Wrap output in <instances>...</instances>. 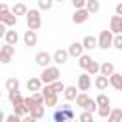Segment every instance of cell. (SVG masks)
Listing matches in <instances>:
<instances>
[{
	"mask_svg": "<svg viewBox=\"0 0 122 122\" xmlns=\"http://www.w3.org/2000/svg\"><path fill=\"white\" fill-rule=\"evenodd\" d=\"M111 30H112V34H122V15L111 17Z\"/></svg>",
	"mask_w": 122,
	"mask_h": 122,
	"instance_id": "10",
	"label": "cell"
},
{
	"mask_svg": "<svg viewBox=\"0 0 122 122\" xmlns=\"http://www.w3.org/2000/svg\"><path fill=\"white\" fill-rule=\"evenodd\" d=\"M4 86H6L8 92H15V90H19V80L17 78H8Z\"/></svg>",
	"mask_w": 122,
	"mask_h": 122,
	"instance_id": "25",
	"label": "cell"
},
{
	"mask_svg": "<svg viewBox=\"0 0 122 122\" xmlns=\"http://www.w3.org/2000/svg\"><path fill=\"white\" fill-rule=\"evenodd\" d=\"M111 111H112V109H111V105H107V107H99V109H97V112H99V116H101V118H107V116L111 114Z\"/></svg>",
	"mask_w": 122,
	"mask_h": 122,
	"instance_id": "36",
	"label": "cell"
},
{
	"mask_svg": "<svg viewBox=\"0 0 122 122\" xmlns=\"http://www.w3.org/2000/svg\"><path fill=\"white\" fill-rule=\"evenodd\" d=\"M107 122H122V109H112L107 116Z\"/></svg>",
	"mask_w": 122,
	"mask_h": 122,
	"instance_id": "23",
	"label": "cell"
},
{
	"mask_svg": "<svg viewBox=\"0 0 122 122\" xmlns=\"http://www.w3.org/2000/svg\"><path fill=\"white\" fill-rule=\"evenodd\" d=\"M69 55H72V57L84 55V44H82V42H72V44L69 46Z\"/></svg>",
	"mask_w": 122,
	"mask_h": 122,
	"instance_id": "11",
	"label": "cell"
},
{
	"mask_svg": "<svg viewBox=\"0 0 122 122\" xmlns=\"http://www.w3.org/2000/svg\"><path fill=\"white\" fill-rule=\"evenodd\" d=\"M116 15H122V2L116 4Z\"/></svg>",
	"mask_w": 122,
	"mask_h": 122,
	"instance_id": "44",
	"label": "cell"
},
{
	"mask_svg": "<svg viewBox=\"0 0 122 122\" xmlns=\"http://www.w3.org/2000/svg\"><path fill=\"white\" fill-rule=\"evenodd\" d=\"M107 86H111V82H109V76H103V74H99V76L95 78V88H97V90H107Z\"/></svg>",
	"mask_w": 122,
	"mask_h": 122,
	"instance_id": "18",
	"label": "cell"
},
{
	"mask_svg": "<svg viewBox=\"0 0 122 122\" xmlns=\"http://www.w3.org/2000/svg\"><path fill=\"white\" fill-rule=\"evenodd\" d=\"M23 122H38V118H34V116L29 112V114H25V116H23Z\"/></svg>",
	"mask_w": 122,
	"mask_h": 122,
	"instance_id": "42",
	"label": "cell"
},
{
	"mask_svg": "<svg viewBox=\"0 0 122 122\" xmlns=\"http://www.w3.org/2000/svg\"><path fill=\"white\" fill-rule=\"evenodd\" d=\"M51 88H53V90H55L57 93H61V92H65V88H67V86H65V84H63L61 80H55V82L51 84Z\"/></svg>",
	"mask_w": 122,
	"mask_h": 122,
	"instance_id": "37",
	"label": "cell"
},
{
	"mask_svg": "<svg viewBox=\"0 0 122 122\" xmlns=\"http://www.w3.org/2000/svg\"><path fill=\"white\" fill-rule=\"evenodd\" d=\"M90 86H92V74L82 72V74L78 76V90H80V92H88Z\"/></svg>",
	"mask_w": 122,
	"mask_h": 122,
	"instance_id": "8",
	"label": "cell"
},
{
	"mask_svg": "<svg viewBox=\"0 0 122 122\" xmlns=\"http://www.w3.org/2000/svg\"><path fill=\"white\" fill-rule=\"evenodd\" d=\"M11 13H15V15L19 17V15H27V13H29V10H27V6H25V4H21V2H19V4H13Z\"/></svg>",
	"mask_w": 122,
	"mask_h": 122,
	"instance_id": "24",
	"label": "cell"
},
{
	"mask_svg": "<svg viewBox=\"0 0 122 122\" xmlns=\"http://www.w3.org/2000/svg\"><path fill=\"white\" fill-rule=\"evenodd\" d=\"M6 122H23V118H21L19 114L11 112V114H8V116H6Z\"/></svg>",
	"mask_w": 122,
	"mask_h": 122,
	"instance_id": "38",
	"label": "cell"
},
{
	"mask_svg": "<svg viewBox=\"0 0 122 122\" xmlns=\"http://www.w3.org/2000/svg\"><path fill=\"white\" fill-rule=\"evenodd\" d=\"M99 74H103V76H111V74H114V65H112L111 61L101 63V71H99Z\"/></svg>",
	"mask_w": 122,
	"mask_h": 122,
	"instance_id": "17",
	"label": "cell"
},
{
	"mask_svg": "<svg viewBox=\"0 0 122 122\" xmlns=\"http://www.w3.org/2000/svg\"><path fill=\"white\" fill-rule=\"evenodd\" d=\"M8 99L11 101V105H17V103H23V101H25V97L19 93V90H15V92H8Z\"/></svg>",
	"mask_w": 122,
	"mask_h": 122,
	"instance_id": "20",
	"label": "cell"
},
{
	"mask_svg": "<svg viewBox=\"0 0 122 122\" xmlns=\"http://www.w3.org/2000/svg\"><path fill=\"white\" fill-rule=\"evenodd\" d=\"M34 61H36V65H40L42 69H46V67H50V63L53 61V55H50L48 51H38L36 57H34Z\"/></svg>",
	"mask_w": 122,
	"mask_h": 122,
	"instance_id": "7",
	"label": "cell"
},
{
	"mask_svg": "<svg viewBox=\"0 0 122 122\" xmlns=\"http://www.w3.org/2000/svg\"><path fill=\"white\" fill-rule=\"evenodd\" d=\"M0 23H4V25H8V27H15V25H17V15L11 13V11L0 13Z\"/></svg>",
	"mask_w": 122,
	"mask_h": 122,
	"instance_id": "9",
	"label": "cell"
},
{
	"mask_svg": "<svg viewBox=\"0 0 122 122\" xmlns=\"http://www.w3.org/2000/svg\"><path fill=\"white\" fill-rule=\"evenodd\" d=\"M72 122H80V120H72Z\"/></svg>",
	"mask_w": 122,
	"mask_h": 122,
	"instance_id": "46",
	"label": "cell"
},
{
	"mask_svg": "<svg viewBox=\"0 0 122 122\" xmlns=\"http://www.w3.org/2000/svg\"><path fill=\"white\" fill-rule=\"evenodd\" d=\"M86 10H88L90 13H97V11L101 10L99 0H86Z\"/></svg>",
	"mask_w": 122,
	"mask_h": 122,
	"instance_id": "22",
	"label": "cell"
},
{
	"mask_svg": "<svg viewBox=\"0 0 122 122\" xmlns=\"http://www.w3.org/2000/svg\"><path fill=\"white\" fill-rule=\"evenodd\" d=\"M112 42H114V36H112V30H101L99 32V38H97V44L101 50H109L112 48Z\"/></svg>",
	"mask_w": 122,
	"mask_h": 122,
	"instance_id": "3",
	"label": "cell"
},
{
	"mask_svg": "<svg viewBox=\"0 0 122 122\" xmlns=\"http://www.w3.org/2000/svg\"><path fill=\"white\" fill-rule=\"evenodd\" d=\"M40 78H42L44 84H53L55 80H59V69H57V67H46V69L42 71Z\"/></svg>",
	"mask_w": 122,
	"mask_h": 122,
	"instance_id": "4",
	"label": "cell"
},
{
	"mask_svg": "<svg viewBox=\"0 0 122 122\" xmlns=\"http://www.w3.org/2000/svg\"><path fill=\"white\" fill-rule=\"evenodd\" d=\"M55 2H59V4H63V2H65V0H55Z\"/></svg>",
	"mask_w": 122,
	"mask_h": 122,
	"instance_id": "45",
	"label": "cell"
},
{
	"mask_svg": "<svg viewBox=\"0 0 122 122\" xmlns=\"http://www.w3.org/2000/svg\"><path fill=\"white\" fill-rule=\"evenodd\" d=\"M42 78H29L27 80V90L29 92H40L42 90Z\"/></svg>",
	"mask_w": 122,
	"mask_h": 122,
	"instance_id": "14",
	"label": "cell"
},
{
	"mask_svg": "<svg viewBox=\"0 0 122 122\" xmlns=\"http://www.w3.org/2000/svg\"><path fill=\"white\" fill-rule=\"evenodd\" d=\"M97 109H99V105H97L95 99H90V101L86 103V107H84V111H90V112H93V111H97Z\"/></svg>",
	"mask_w": 122,
	"mask_h": 122,
	"instance_id": "35",
	"label": "cell"
},
{
	"mask_svg": "<svg viewBox=\"0 0 122 122\" xmlns=\"http://www.w3.org/2000/svg\"><path fill=\"white\" fill-rule=\"evenodd\" d=\"M95 101H97V105H99V107H107V105H111V99H109L105 93H99V95L95 97Z\"/></svg>",
	"mask_w": 122,
	"mask_h": 122,
	"instance_id": "30",
	"label": "cell"
},
{
	"mask_svg": "<svg viewBox=\"0 0 122 122\" xmlns=\"http://www.w3.org/2000/svg\"><path fill=\"white\" fill-rule=\"evenodd\" d=\"M30 114H32L34 118H38V120H40V118L46 114V109H44V105H34V107H32V111H30Z\"/></svg>",
	"mask_w": 122,
	"mask_h": 122,
	"instance_id": "26",
	"label": "cell"
},
{
	"mask_svg": "<svg viewBox=\"0 0 122 122\" xmlns=\"http://www.w3.org/2000/svg\"><path fill=\"white\" fill-rule=\"evenodd\" d=\"M27 27L30 30H38L42 27V15H40L38 10H29V13H27Z\"/></svg>",
	"mask_w": 122,
	"mask_h": 122,
	"instance_id": "2",
	"label": "cell"
},
{
	"mask_svg": "<svg viewBox=\"0 0 122 122\" xmlns=\"http://www.w3.org/2000/svg\"><path fill=\"white\" fill-rule=\"evenodd\" d=\"M23 40H25V46H36V42H38V36H36V30H25V36H23Z\"/></svg>",
	"mask_w": 122,
	"mask_h": 122,
	"instance_id": "12",
	"label": "cell"
},
{
	"mask_svg": "<svg viewBox=\"0 0 122 122\" xmlns=\"http://www.w3.org/2000/svg\"><path fill=\"white\" fill-rule=\"evenodd\" d=\"M86 71H88V74H97V72L101 71V65H99L97 61H92V65H90Z\"/></svg>",
	"mask_w": 122,
	"mask_h": 122,
	"instance_id": "33",
	"label": "cell"
},
{
	"mask_svg": "<svg viewBox=\"0 0 122 122\" xmlns=\"http://www.w3.org/2000/svg\"><path fill=\"white\" fill-rule=\"evenodd\" d=\"M112 46H114L116 50H122V34H114V42H112Z\"/></svg>",
	"mask_w": 122,
	"mask_h": 122,
	"instance_id": "40",
	"label": "cell"
},
{
	"mask_svg": "<svg viewBox=\"0 0 122 122\" xmlns=\"http://www.w3.org/2000/svg\"><path fill=\"white\" fill-rule=\"evenodd\" d=\"M67 59H69V50H55V51H53V61H55L57 65L67 63Z\"/></svg>",
	"mask_w": 122,
	"mask_h": 122,
	"instance_id": "13",
	"label": "cell"
},
{
	"mask_svg": "<svg viewBox=\"0 0 122 122\" xmlns=\"http://www.w3.org/2000/svg\"><path fill=\"white\" fill-rule=\"evenodd\" d=\"M109 82H111V86H112L114 90L122 92V74H118V72L111 74V76H109Z\"/></svg>",
	"mask_w": 122,
	"mask_h": 122,
	"instance_id": "15",
	"label": "cell"
},
{
	"mask_svg": "<svg viewBox=\"0 0 122 122\" xmlns=\"http://www.w3.org/2000/svg\"><path fill=\"white\" fill-rule=\"evenodd\" d=\"M6 11H10V10H8V4L2 2V4H0V13H6Z\"/></svg>",
	"mask_w": 122,
	"mask_h": 122,
	"instance_id": "43",
	"label": "cell"
},
{
	"mask_svg": "<svg viewBox=\"0 0 122 122\" xmlns=\"http://www.w3.org/2000/svg\"><path fill=\"white\" fill-rule=\"evenodd\" d=\"M4 40H6V44L15 46V44L19 42V34H17V30H8V32L4 34Z\"/></svg>",
	"mask_w": 122,
	"mask_h": 122,
	"instance_id": "16",
	"label": "cell"
},
{
	"mask_svg": "<svg viewBox=\"0 0 122 122\" xmlns=\"http://www.w3.org/2000/svg\"><path fill=\"white\" fill-rule=\"evenodd\" d=\"M92 61H93V59H92L90 55H80V57H78V65H80L82 69H88V67L92 65Z\"/></svg>",
	"mask_w": 122,
	"mask_h": 122,
	"instance_id": "28",
	"label": "cell"
},
{
	"mask_svg": "<svg viewBox=\"0 0 122 122\" xmlns=\"http://www.w3.org/2000/svg\"><path fill=\"white\" fill-rule=\"evenodd\" d=\"M53 2H55V0H38V8H40L42 11H48V10H51Z\"/></svg>",
	"mask_w": 122,
	"mask_h": 122,
	"instance_id": "31",
	"label": "cell"
},
{
	"mask_svg": "<svg viewBox=\"0 0 122 122\" xmlns=\"http://www.w3.org/2000/svg\"><path fill=\"white\" fill-rule=\"evenodd\" d=\"M15 53V46H11V44H4L2 46V50H0V61L4 63V65H8L10 61H11V55Z\"/></svg>",
	"mask_w": 122,
	"mask_h": 122,
	"instance_id": "5",
	"label": "cell"
},
{
	"mask_svg": "<svg viewBox=\"0 0 122 122\" xmlns=\"http://www.w3.org/2000/svg\"><path fill=\"white\" fill-rule=\"evenodd\" d=\"M88 101H90V97H88L84 92H82V93H78V97H76V105H78V107H82V109H84Z\"/></svg>",
	"mask_w": 122,
	"mask_h": 122,
	"instance_id": "32",
	"label": "cell"
},
{
	"mask_svg": "<svg viewBox=\"0 0 122 122\" xmlns=\"http://www.w3.org/2000/svg\"><path fill=\"white\" fill-rule=\"evenodd\" d=\"M82 44H84V50H93V48H97V46H99L95 36H86V38L82 40Z\"/></svg>",
	"mask_w": 122,
	"mask_h": 122,
	"instance_id": "21",
	"label": "cell"
},
{
	"mask_svg": "<svg viewBox=\"0 0 122 122\" xmlns=\"http://www.w3.org/2000/svg\"><path fill=\"white\" fill-rule=\"evenodd\" d=\"M63 93H65V99H67V101H76V97H78V93H76V86H67Z\"/></svg>",
	"mask_w": 122,
	"mask_h": 122,
	"instance_id": "19",
	"label": "cell"
},
{
	"mask_svg": "<svg viewBox=\"0 0 122 122\" xmlns=\"http://www.w3.org/2000/svg\"><path fill=\"white\" fill-rule=\"evenodd\" d=\"M36 103H34V99H32V95H29V97H25V107L29 109V112L32 111V107H34Z\"/></svg>",
	"mask_w": 122,
	"mask_h": 122,
	"instance_id": "39",
	"label": "cell"
},
{
	"mask_svg": "<svg viewBox=\"0 0 122 122\" xmlns=\"http://www.w3.org/2000/svg\"><path fill=\"white\" fill-rule=\"evenodd\" d=\"M13 112H15V114H19V116H25V114H29V109L25 107V101H23V103H17V105H13Z\"/></svg>",
	"mask_w": 122,
	"mask_h": 122,
	"instance_id": "27",
	"label": "cell"
},
{
	"mask_svg": "<svg viewBox=\"0 0 122 122\" xmlns=\"http://www.w3.org/2000/svg\"><path fill=\"white\" fill-rule=\"evenodd\" d=\"M71 2H72L74 10H78V8H86V0H71Z\"/></svg>",
	"mask_w": 122,
	"mask_h": 122,
	"instance_id": "41",
	"label": "cell"
},
{
	"mask_svg": "<svg viewBox=\"0 0 122 122\" xmlns=\"http://www.w3.org/2000/svg\"><path fill=\"white\" fill-rule=\"evenodd\" d=\"M46 97V107H55L57 105V93H50V95H44Z\"/></svg>",
	"mask_w": 122,
	"mask_h": 122,
	"instance_id": "29",
	"label": "cell"
},
{
	"mask_svg": "<svg viewBox=\"0 0 122 122\" xmlns=\"http://www.w3.org/2000/svg\"><path fill=\"white\" fill-rule=\"evenodd\" d=\"M78 120H80V122H93V112H90V111H84V112L78 116Z\"/></svg>",
	"mask_w": 122,
	"mask_h": 122,
	"instance_id": "34",
	"label": "cell"
},
{
	"mask_svg": "<svg viewBox=\"0 0 122 122\" xmlns=\"http://www.w3.org/2000/svg\"><path fill=\"white\" fill-rule=\"evenodd\" d=\"M72 120H74V112H72V107L67 103L53 112V122H72Z\"/></svg>",
	"mask_w": 122,
	"mask_h": 122,
	"instance_id": "1",
	"label": "cell"
},
{
	"mask_svg": "<svg viewBox=\"0 0 122 122\" xmlns=\"http://www.w3.org/2000/svg\"><path fill=\"white\" fill-rule=\"evenodd\" d=\"M88 17H90V11H88L86 8H78V10H74V13H72V23H74V25L86 23Z\"/></svg>",
	"mask_w": 122,
	"mask_h": 122,
	"instance_id": "6",
	"label": "cell"
}]
</instances>
